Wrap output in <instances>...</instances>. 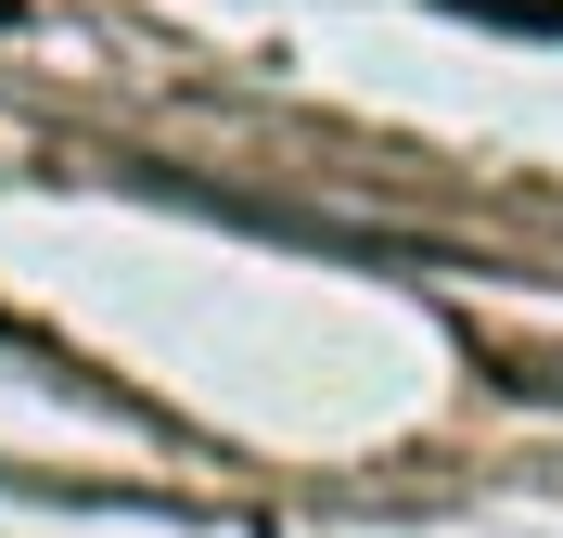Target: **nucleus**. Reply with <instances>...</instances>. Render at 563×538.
Segmentation results:
<instances>
[{
    "label": "nucleus",
    "instance_id": "f257e3e1",
    "mask_svg": "<svg viewBox=\"0 0 563 538\" xmlns=\"http://www.w3.org/2000/svg\"><path fill=\"white\" fill-rule=\"evenodd\" d=\"M435 13H474V26H512V39H563V0H435Z\"/></svg>",
    "mask_w": 563,
    "mask_h": 538
},
{
    "label": "nucleus",
    "instance_id": "f03ea898",
    "mask_svg": "<svg viewBox=\"0 0 563 538\" xmlns=\"http://www.w3.org/2000/svg\"><path fill=\"white\" fill-rule=\"evenodd\" d=\"M0 333H13V308H0Z\"/></svg>",
    "mask_w": 563,
    "mask_h": 538
}]
</instances>
